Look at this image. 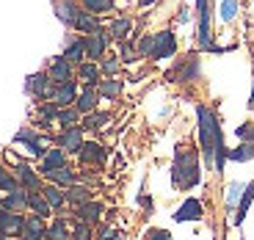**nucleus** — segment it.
I'll list each match as a JSON object with an SVG mask.
<instances>
[{
	"mask_svg": "<svg viewBox=\"0 0 254 240\" xmlns=\"http://www.w3.org/2000/svg\"><path fill=\"white\" fill-rule=\"evenodd\" d=\"M196 116H199V144H202L204 160H207V166H216V152H218V146H224L218 121L213 116V111H207L204 105L196 108Z\"/></svg>",
	"mask_w": 254,
	"mask_h": 240,
	"instance_id": "f257e3e1",
	"label": "nucleus"
},
{
	"mask_svg": "<svg viewBox=\"0 0 254 240\" xmlns=\"http://www.w3.org/2000/svg\"><path fill=\"white\" fill-rule=\"evenodd\" d=\"M196 182H199L196 155L190 149H177V160H174V185H180V188H193Z\"/></svg>",
	"mask_w": 254,
	"mask_h": 240,
	"instance_id": "f03ea898",
	"label": "nucleus"
},
{
	"mask_svg": "<svg viewBox=\"0 0 254 240\" xmlns=\"http://www.w3.org/2000/svg\"><path fill=\"white\" fill-rule=\"evenodd\" d=\"M22 229H25V218H22L19 213H8V210L0 213V238L22 235Z\"/></svg>",
	"mask_w": 254,
	"mask_h": 240,
	"instance_id": "7ed1b4c3",
	"label": "nucleus"
},
{
	"mask_svg": "<svg viewBox=\"0 0 254 240\" xmlns=\"http://www.w3.org/2000/svg\"><path fill=\"white\" fill-rule=\"evenodd\" d=\"M177 50V42H174L172 31H160L155 33V45H152V58H169Z\"/></svg>",
	"mask_w": 254,
	"mask_h": 240,
	"instance_id": "20e7f679",
	"label": "nucleus"
},
{
	"mask_svg": "<svg viewBox=\"0 0 254 240\" xmlns=\"http://www.w3.org/2000/svg\"><path fill=\"white\" fill-rule=\"evenodd\" d=\"M83 45H86V56H89L91 61H97V58L105 56V45H108V36H105V31H100V28H97L94 33H89V36L83 39Z\"/></svg>",
	"mask_w": 254,
	"mask_h": 240,
	"instance_id": "39448f33",
	"label": "nucleus"
},
{
	"mask_svg": "<svg viewBox=\"0 0 254 240\" xmlns=\"http://www.w3.org/2000/svg\"><path fill=\"white\" fill-rule=\"evenodd\" d=\"M199 6V45L210 47V6L207 0H196Z\"/></svg>",
	"mask_w": 254,
	"mask_h": 240,
	"instance_id": "423d86ee",
	"label": "nucleus"
},
{
	"mask_svg": "<svg viewBox=\"0 0 254 240\" xmlns=\"http://www.w3.org/2000/svg\"><path fill=\"white\" fill-rule=\"evenodd\" d=\"M202 218V202L199 199H185L183 207L174 213V221H199Z\"/></svg>",
	"mask_w": 254,
	"mask_h": 240,
	"instance_id": "0eeeda50",
	"label": "nucleus"
},
{
	"mask_svg": "<svg viewBox=\"0 0 254 240\" xmlns=\"http://www.w3.org/2000/svg\"><path fill=\"white\" fill-rule=\"evenodd\" d=\"M64 166H66L64 152L61 149H50V152H45V155H42V166H39V171H42V174H50V171L64 169Z\"/></svg>",
	"mask_w": 254,
	"mask_h": 240,
	"instance_id": "6e6552de",
	"label": "nucleus"
},
{
	"mask_svg": "<svg viewBox=\"0 0 254 240\" xmlns=\"http://www.w3.org/2000/svg\"><path fill=\"white\" fill-rule=\"evenodd\" d=\"M75 97H77V91H75V83L72 80L58 83L56 89H53V102H56V105H72Z\"/></svg>",
	"mask_w": 254,
	"mask_h": 240,
	"instance_id": "1a4fd4ad",
	"label": "nucleus"
},
{
	"mask_svg": "<svg viewBox=\"0 0 254 240\" xmlns=\"http://www.w3.org/2000/svg\"><path fill=\"white\" fill-rule=\"evenodd\" d=\"M28 207H31L39 218H47V215L53 213V207L47 204V199L39 193V190H31V193H28Z\"/></svg>",
	"mask_w": 254,
	"mask_h": 240,
	"instance_id": "9d476101",
	"label": "nucleus"
},
{
	"mask_svg": "<svg viewBox=\"0 0 254 240\" xmlns=\"http://www.w3.org/2000/svg\"><path fill=\"white\" fill-rule=\"evenodd\" d=\"M50 77L56 83H66L72 77V66H69V61L66 58H56V61L50 63Z\"/></svg>",
	"mask_w": 254,
	"mask_h": 240,
	"instance_id": "9b49d317",
	"label": "nucleus"
},
{
	"mask_svg": "<svg viewBox=\"0 0 254 240\" xmlns=\"http://www.w3.org/2000/svg\"><path fill=\"white\" fill-rule=\"evenodd\" d=\"M3 210H8V213H17V210H22V207H28V193H22V190H11V193L3 199V204H0Z\"/></svg>",
	"mask_w": 254,
	"mask_h": 240,
	"instance_id": "f8f14e48",
	"label": "nucleus"
},
{
	"mask_svg": "<svg viewBox=\"0 0 254 240\" xmlns=\"http://www.w3.org/2000/svg\"><path fill=\"white\" fill-rule=\"evenodd\" d=\"M100 215H102V204H97V202H83L80 207H77V218H80L83 224H94Z\"/></svg>",
	"mask_w": 254,
	"mask_h": 240,
	"instance_id": "ddd939ff",
	"label": "nucleus"
},
{
	"mask_svg": "<svg viewBox=\"0 0 254 240\" xmlns=\"http://www.w3.org/2000/svg\"><path fill=\"white\" fill-rule=\"evenodd\" d=\"M61 146H64V149H69V152H80V146H83V135H80V130H77V127H69V130H64V135H61Z\"/></svg>",
	"mask_w": 254,
	"mask_h": 240,
	"instance_id": "4468645a",
	"label": "nucleus"
},
{
	"mask_svg": "<svg viewBox=\"0 0 254 240\" xmlns=\"http://www.w3.org/2000/svg\"><path fill=\"white\" fill-rule=\"evenodd\" d=\"M22 235H25V240H42V238H45V224H42V218H39V215L28 218Z\"/></svg>",
	"mask_w": 254,
	"mask_h": 240,
	"instance_id": "2eb2a0df",
	"label": "nucleus"
},
{
	"mask_svg": "<svg viewBox=\"0 0 254 240\" xmlns=\"http://www.w3.org/2000/svg\"><path fill=\"white\" fill-rule=\"evenodd\" d=\"M17 174H19V180H22V185H25L28 190H39V188H42V182H39V177L31 171V166L19 163L17 166Z\"/></svg>",
	"mask_w": 254,
	"mask_h": 240,
	"instance_id": "dca6fc26",
	"label": "nucleus"
},
{
	"mask_svg": "<svg viewBox=\"0 0 254 240\" xmlns=\"http://www.w3.org/2000/svg\"><path fill=\"white\" fill-rule=\"evenodd\" d=\"M80 158H83V163H102V160H105V152H102L97 144H83L80 146Z\"/></svg>",
	"mask_w": 254,
	"mask_h": 240,
	"instance_id": "f3484780",
	"label": "nucleus"
},
{
	"mask_svg": "<svg viewBox=\"0 0 254 240\" xmlns=\"http://www.w3.org/2000/svg\"><path fill=\"white\" fill-rule=\"evenodd\" d=\"M94 108H97V91L91 89V86H86V89H83V94L77 97V111L89 114V111H94Z\"/></svg>",
	"mask_w": 254,
	"mask_h": 240,
	"instance_id": "a211bd4d",
	"label": "nucleus"
},
{
	"mask_svg": "<svg viewBox=\"0 0 254 240\" xmlns=\"http://www.w3.org/2000/svg\"><path fill=\"white\" fill-rule=\"evenodd\" d=\"M252 199H254V182L246 185V190H243V199H241V204H238V213H235V224H243L249 207H252Z\"/></svg>",
	"mask_w": 254,
	"mask_h": 240,
	"instance_id": "6ab92c4d",
	"label": "nucleus"
},
{
	"mask_svg": "<svg viewBox=\"0 0 254 240\" xmlns=\"http://www.w3.org/2000/svg\"><path fill=\"white\" fill-rule=\"evenodd\" d=\"M47 83H50V75H33L31 80H28V91H33V94H36L39 100H45V94H47Z\"/></svg>",
	"mask_w": 254,
	"mask_h": 240,
	"instance_id": "aec40b11",
	"label": "nucleus"
},
{
	"mask_svg": "<svg viewBox=\"0 0 254 240\" xmlns=\"http://www.w3.org/2000/svg\"><path fill=\"white\" fill-rule=\"evenodd\" d=\"M58 17L64 19V22H66V25H75V19H77V8H75V3H69V0H64V3H58Z\"/></svg>",
	"mask_w": 254,
	"mask_h": 240,
	"instance_id": "412c9836",
	"label": "nucleus"
},
{
	"mask_svg": "<svg viewBox=\"0 0 254 240\" xmlns=\"http://www.w3.org/2000/svg\"><path fill=\"white\" fill-rule=\"evenodd\" d=\"M75 28H77V31H83V33H94V31H97V19H94V14L80 11V14H77V19H75Z\"/></svg>",
	"mask_w": 254,
	"mask_h": 240,
	"instance_id": "4be33fe9",
	"label": "nucleus"
},
{
	"mask_svg": "<svg viewBox=\"0 0 254 240\" xmlns=\"http://www.w3.org/2000/svg\"><path fill=\"white\" fill-rule=\"evenodd\" d=\"M64 58H66V61H75V63H80L83 58H86V45H83V39H77V42H72V45L66 47V53H64Z\"/></svg>",
	"mask_w": 254,
	"mask_h": 240,
	"instance_id": "5701e85b",
	"label": "nucleus"
},
{
	"mask_svg": "<svg viewBox=\"0 0 254 240\" xmlns=\"http://www.w3.org/2000/svg\"><path fill=\"white\" fill-rule=\"evenodd\" d=\"M83 6L89 14H105L114 11V0H83Z\"/></svg>",
	"mask_w": 254,
	"mask_h": 240,
	"instance_id": "b1692460",
	"label": "nucleus"
},
{
	"mask_svg": "<svg viewBox=\"0 0 254 240\" xmlns=\"http://www.w3.org/2000/svg\"><path fill=\"white\" fill-rule=\"evenodd\" d=\"M47 177H50L53 182H58V185H75V174H72V171L66 169V166H64V169H56V171H50Z\"/></svg>",
	"mask_w": 254,
	"mask_h": 240,
	"instance_id": "393cba45",
	"label": "nucleus"
},
{
	"mask_svg": "<svg viewBox=\"0 0 254 240\" xmlns=\"http://www.w3.org/2000/svg\"><path fill=\"white\" fill-rule=\"evenodd\" d=\"M227 158H229V160H238V163H243V160L254 158V144H243V146H238V149L229 152Z\"/></svg>",
	"mask_w": 254,
	"mask_h": 240,
	"instance_id": "a878e982",
	"label": "nucleus"
},
{
	"mask_svg": "<svg viewBox=\"0 0 254 240\" xmlns=\"http://www.w3.org/2000/svg\"><path fill=\"white\" fill-rule=\"evenodd\" d=\"M42 193H45L47 204H50L53 210H58V207H61V204H64V199H66V196H64V193H61V190H58V188H53V185H50V188H45V190H42Z\"/></svg>",
	"mask_w": 254,
	"mask_h": 240,
	"instance_id": "bb28decb",
	"label": "nucleus"
},
{
	"mask_svg": "<svg viewBox=\"0 0 254 240\" xmlns=\"http://www.w3.org/2000/svg\"><path fill=\"white\" fill-rule=\"evenodd\" d=\"M45 235H47L50 240H69V232H66V227H64V221H56V224H53V227L47 229Z\"/></svg>",
	"mask_w": 254,
	"mask_h": 240,
	"instance_id": "cd10ccee",
	"label": "nucleus"
},
{
	"mask_svg": "<svg viewBox=\"0 0 254 240\" xmlns=\"http://www.w3.org/2000/svg\"><path fill=\"white\" fill-rule=\"evenodd\" d=\"M66 199H69V202H75V204H83V202H89V190L80 188V185H72L69 193H66Z\"/></svg>",
	"mask_w": 254,
	"mask_h": 240,
	"instance_id": "c85d7f7f",
	"label": "nucleus"
},
{
	"mask_svg": "<svg viewBox=\"0 0 254 240\" xmlns=\"http://www.w3.org/2000/svg\"><path fill=\"white\" fill-rule=\"evenodd\" d=\"M80 77H83L86 83H89V86H91V83H97V77H100V69H97V63H83V66H80Z\"/></svg>",
	"mask_w": 254,
	"mask_h": 240,
	"instance_id": "c756f323",
	"label": "nucleus"
},
{
	"mask_svg": "<svg viewBox=\"0 0 254 240\" xmlns=\"http://www.w3.org/2000/svg\"><path fill=\"white\" fill-rule=\"evenodd\" d=\"M122 91V83L119 80H102L100 83V94L102 97H116Z\"/></svg>",
	"mask_w": 254,
	"mask_h": 240,
	"instance_id": "7c9ffc66",
	"label": "nucleus"
},
{
	"mask_svg": "<svg viewBox=\"0 0 254 240\" xmlns=\"http://www.w3.org/2000/svg\"><path fill=\"white\" fill-rule=\"evenodd\" d=\"M56 119L61 121V127H64V130H69V127H75L77 114H75V111H58V116H56Z\"/></svg>",
	"mask_w": 254,
	"mask_h": 240,
	"instance_id": "2f4dec72",
	"label": "nucleus"
},
{
	"mask_svg": "<svg viewBox=\"0 0 254 240\" xmlns=\"http://www.w3.org/2000/svg\"><path fill=\"white\" fill-rule=\"evenodd\" d=\"M127 31H130V19H116L114 25H111V33H114V39H125Z\"/></svg>",
	"mask_w": 254,
	"mask_h": 240,
	"instance_id": "473e14b6",
	"label": "nucleus"
},
{
	"mask_svg": "<svg viewBox=\"0 0 254 240\" xmlns=\"http://www.w3.org/2000/svg\"><path fill=\"white\" fill-rule=\"evenodd\" d=\"M0 190H6V193L17 190V180H14V177H8L6 171H3V166H0Z\"/></svg>",
	"mask_w": 254,
	"mask_h": 240,
	"instance_id": "72a5a7b5",
	"label": "nucleus"
},
{
	"mask_svg": "<svg viewBox=\"0 0 254 240\" xmlns=\"http://www.w3.org/2000/svg\"><path fill=\"white\" fill-rule=\"evenodd\" d=\"M235 8H238V3H235V0H224V3H221V17L229 22V19L235 17Z\"/></svg>",
	"mask_w": 254,
	"mask_h": 240,
	"instance_id": "f704fd0d",
	"label": "nucleus"
},
{
	"mask_svg": "<svg viewBox=\"0 0 254 240\" xmlns=\"http://www.w3.org/2000/svg\"><path fill=\"white\" fill-rule=\"evenodd\" d=\"M235 133H238V138H241V141H246V144H252V141H254V127H252V124L238 127Z\"/></svg>",
	"mask_w": 254,
	"mask_h": 240,
	"instance_id": "c9c22d12",
	"label": "nucleus"
},
{
	"mask_svg": "<svg viewBox=\"0 0 254 240\" xmlns=\"http://www.w3.org/2000/svg\"><path fill=\"white\" fill-rule=\"evenodd\" d=\"M56 116H58V111H56V108H53V105H45V108H42V111H39V119L45 121V124H50V121L56 119Z\"/></svg>",
	"mask_w": 254,
	"mask_h": 240,
	"instance_id": "e433bc0d",
	"label": "nucleus"
},
{
	"mask_svg": "<svg viewBox=\"0 0 254 240\" xmlns=\"http://www.w3.org/2000/svg\"><path fill=\"white\" fill-rule=\"evenodd\" d=\"M105 121H108V116H105V114H97V116H89V119L83 121V124L91 127V130H97V127H102Z\"/></svg>",
	"mask_w": 254,
	"mask_h": 240,
	"instance_id": "4c0bfd02",
	"label": "nucleus"
},
{
	"mask_svg": "<svg viewBox=\"0 0 254 240\" xmlns=\"http://www.w3.org/2000/svg\"><path fill=\"white\" fill-rule=\"evenodd\" d=\"M75 240H91V232H89V224H77L75 227Z\"/></svg>",
	"mask_w": 254,
	"mask_h": 240,
	"instance_id": "58836bf2",
	"label": "nucleus"
},
{
	"mask_svg": "<svg viewBox=\"0 0 254 240\" xmlns=\"http://www.w3.org/2000/svg\"><path fill=\"white\" fill-rule=\"evenodd\" d=\"M238 196H241V185H229V196H227V204H229V210L235 207V202H238Z\"/></svg>",
	"mask_w": 254,
	"mask_h": 240,
	"instance_id": "ea45409f",
	"label": "nucleus"
},
{
	"mask_svg": "<svg viewBox=\"0 0 254 240\" xmlns=\"http://www.w3.org/2000/svg\"><path fill=\"white\" fill-rule=\"evenodd\" d=\"M152 45H155V36H146V39H141L138 53H144V56H152Z\"/></svg>",
	"mask_w": 254,
	"mask_h": 240,
	"instance_id": "a19ab883",
	"label": "nucleus"
},
{
	"mask_svg": "<svg viewBox=\"0 0 254 240\" xmlns=\"http://www.w3.org/2000/svg\"><path fill=\"white\" fill-rule=\"evenodd\" d=\"M146 240H172V238H169V232H163V229H152V232L146 235Z\"/></svg>",
	"mask_w": 254,
	"mask_h": 240,
	"instance_id": "79ce46f5",
	"label": "nucleus"
},
{
	"mask_svg": "<svg viewBox=\"0 0 254 240\" xmlns=\"http://www.w3.org/2000/svg\"><path fill=\"white\" fill-rule=\"evenodd\" d=\"M116 66H119V63H116V58H108V61L102 63V69L108 72V75H114V72H116Z\"/></svg>",
	"mask_w": 254,
	"mask_h": 240,
	"instance_id": "37998d69",
	"label": "nucleus"
},
{
	"mask_svg": "<svg viewBox=\"0 0 254 240\" xmlns=\"http://www.w3.org/2000/svg\"><path fill=\"white\" fill-rule=\"evenodd\" d=\"M122 58H125V61H133V47H130V45H125V47H122Z\"/></svg>",
	"mask_w": 254,
	"mask_h": 240,
	"instance_id": "c03bdc74",
	"label": "nucleus"
},
{
	"mask_svg": "<svg viewBox=\"0 0 254 240\" xmlns=\"http://www.w3.org/2000/svg\"><path fill=\"white\" fill-rule=\"evenodd\" d=\"M102 240H119V235H116L114 229H105V232H102Z\"/></svg>",
	"mask_w": 254,
	"mask_h": 240,
	"instance_id": "a18cd8bd",
	"label": "nucleus"
},
{
	"mask_svg": "<svg viewBox=\"0 0 254 240\" xmlns=\"http://www.w3.org/2000/svg\"><path fill=\"white\" fill-rule=\"evenodd\" d=\"M249 105H252V111H254V89H252V102H249Z\"/></svg>",
	"mask_w": 254,
	"mask_h": 240,
	"instance_id": "49530a36",
	"label": "nucleus"
},
{
	"mask_svg": "<svg viewBox=\"0 0 254 240\" xmlns=\"http://www.w3.org/2000/svg\"><path fill=\"white\" fill-rule=\"evenodd\" d=\"M141 3H144V6H149V3H155V0H141Z\"/></svg>",
	"mask_w": 254,
	"mask_h": 240,
	"instance_id": "de8ad7c7",
	"label": "nucleus"
},
{
	"mask_svg": "<svg viewBox=\"0 0 254 240\" xmlns=\"http://www.w3.org/2000/svg\"><path fill=\"white\" fill-rule=\"evenodd\" d=\"M0 240H8V238H0Z\"/></svg>",
	"mask_w": 254,
	"mask_h": 240,
	"instance_id": "09e8293b",
	"label": "nucleus"
},
{
	"mask_svg": "<svg viewBox=\"0 0 254 240\" xmlns=\"http://www.w3.org/2000/svg\"><path fill=\"white\" fill-rule=\"evenodd\" d=\"M0 213H3V210H0Z\"/></svg>",
	"mask_w": 254,
	"mask_h": 240,
	"instance_id": "8fccbe9b",
	"label": "nucleus"
}]
</instances>
